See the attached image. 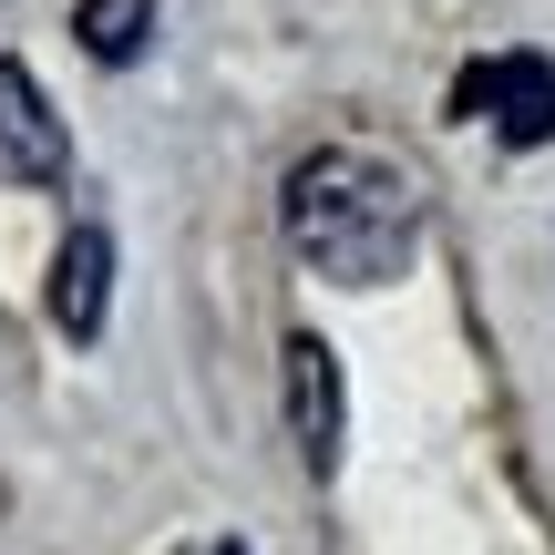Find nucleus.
<instances>
[{"label":"nucleus","instance_id":"obj_6","mask_svg":"<svg viewBox=\"0 0 555 555\" xmlns=\"http://www.w3.org/2000/svg\"><path fill=\"white\" fill-rule=\"evenodd\" d=\"M73 31H82V52H93V62H134L144 31H155V0H82Z\"/></svg>","mask_w":555,"mask_h":555},{"label":"nucleus","instance_id":"obj_2","mask_svg":"<svg viewBox=\"0 0 555 555\" xmlns=\"http://www.w3.org/2000/svg\"><path fill=\"white\" fill-rule=\"evenodd\" d=\"M463 124H494L504 144H555V62L545 52H483L453 82Z\"/></svg>","mask_w":555,"mask_h":555},{"label":"nucleus","instance_id":"obj_1","mask_svg":"<svg viewBox=\"0 0 555 555\" xmlns=\"http://www.w3.org/2000/svg\"><path fill=\"white\" fill-rule=\"evenodd\" d=\"M278 227L319 278L339 288H380V278L412 268L422 247V196L401 165L360 155V144H330V155H298L288 165V196H278Z\"/></svg>","mask_w":555,"mask_h":555},{"label":"nucleus","instance_id":"obj_4","mask_svg":"<svg viewBox=\"0 0 555 555\" xmlns=\"http://www.w3.org/2000/svg\"><path fill=\"white\" fill-rule=\"evenodd\" d=\"M0 176H11V185H62V176H73V144H62L41 82L21 73L11 52H0Z\"/></svg>","mask_w":555,"mask_h":555},{"label":"nucleus","instance_id":"obj_5","mask_svg":"<svg viewBox=\"0 0 555 555\" xmlns=\"http://www.w3.org/2000/svg\"><path fill=\"white\" fill-rule=\"evenodd\" d=\"M103 298H114V237H103V227H73L62 258H52V330L93 339L103 330Z\"/></svg>","mask_w":555,"mask_h":555},{"label":"nucleus","instance_id":"obj_3","mask_svg":"<svg viewBox=\"0 0 555 555\" xmlns=\"http://www.w3.org/2000/svg\"><path fill=\"white\" fill-rule=\"evenodd\" d=\"M288 433H298V453H309V474H339L350 401H339V350L319 330H288Z\"/></svg>","mask_w":555,"mask_h":555}]
</instances>
